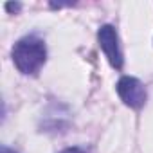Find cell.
Returning <instances> with one entry per match:
<instances>
[{
	"label": "cell",
	"mask_w": 153,
	"mask_h": 153,
	"mask_svg": "<svg viewBox=\"0 0 153 153\" xmlns=\"http://www.w3.org/2000/svg\"><path fill=\"white\" fill-rule=\"evenodd\" d=\"M11 58L18 72L25 76H36L40 68L47 61V47L45 42L34 34L20 38L11 51Z\"/></svg>",
	"instance_id": "1"
},
{
	"label": "cell",
	"mask_w": 153,
	"mask_h": 153,
	"mask_svg": "<svg viewBox=\"0 0 153 153\" xmlns=\"http://www.w3.org/2000/svg\"><path fill=\"white\" fill-rule=\"evenodd\" d=\"M115 90H117V96L121 97V101L133 110H140L146 105L148 92H146L142 81L133 78V76H123L115 85Z\"/></svg>",
	"instance_id": "2"
},
{
	"label": "cell",
	"mask_w": 153,
	"mask_h": 153,
	"mask_svg": "<svg viewBox=\"0 0 153 153\" xmlns=\"http://www.w3.org/2000/svg\"><path fill=\"white\" fill-rule=\"evenodd\" d=\"M97 42H99V47L105 52L108 63L115 70H121L124 65V58H123V51H121V43H119V36H117L115 27L110 24L101 25L97 31Z\"/></svg>",
	"instance_id": "3"
},
{
	"label": "cell",
	"mask_w": 153,
	"mask_h": 153,
	"mask_svg": "<svg viewBox=\"0 0 153 153\" xmlns=\"http://www.w3.org/2000/svg\"><path fill=\"white\" fill-rule=\"evenodd\" d=\"M20 9H22L20 2H7L6 4V11H9V13H18Z\"/></svg>",
	"instance_id": "4"
},
{
	"label": "cell",
	"mask_w": 153,
	"mask_h": 153,
	"mask_svg": "<svg viewBox=\"0 0 153 153\" xmlns=\"http://www.w3.org/2000/svg\"><path fill=\"white\" fill-rule=\"evenodd\" d=\"M59 153H87V149H85V148H79V146H72V148L61 149Z\"/></svg>",
	"instance_id": "5"
},
{
	"label": "cell",
	"mask_w": 153,
	"mask_h": 153,
	"mask_svg": "<svg viewBox=\"0 0 153 153\" xmlns=\"http://www.w3.org/2000/svg\"><path fill=\"white\" fill-rule=\"evenodd\" d=\"M0 153H18V151H15V149H11L9 146H6V144H4L2 148H0Z\"/></svg>",
	"instance_id": "6"
}]
</instances>
